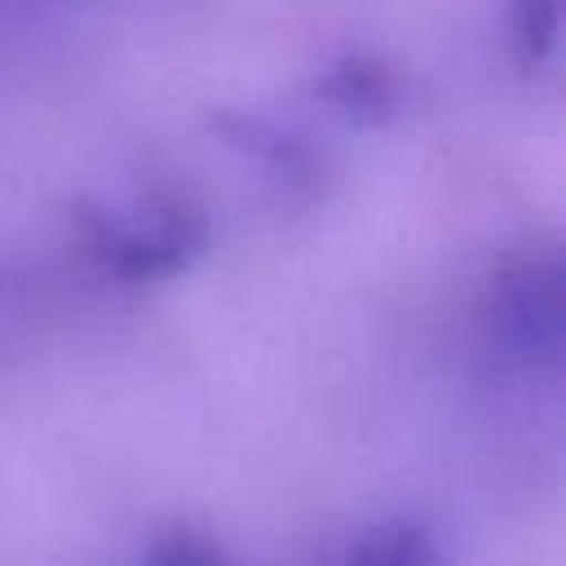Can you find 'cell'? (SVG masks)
<instances>
[{
	"label": "cell",
	"instance_id": "3957f363",
	"mask_svg": "<svg viewBox=\"0 0 566 566\" xmlns=\"http://www.w3.org/2000/svg\"><path fill=\"white\" fill-rule=\"evenodd\" d=\"M146 566H226V562H221V553H217L212 539H203L195 531H168L150 548Z\"/></svg>",
	"mask_w": 566,
	"mask_h": 566
},
{
	"label": "cell",
	"instance_id": "7a4b0ae2",
	"mask_svg": "<svg viewBox=\"0 0 566 566\" xmlns=\"http://www.w3.org/2000/svg\"><path fill=\"white\" fill-rule=\"evenodd\" d=\"M557 0H509V31L526 62L557 49Z\"/></svg>",
	"mask_w": 566,
	"mask_h": 566
},
{
	"label": "cell",
	"instance_id": "6da1fadb",
	"mask_svg": "<svg viewBox=\"0 0 566 566\" xmlns=\"http://www.w3.org/2000/svg\"><path fill=\"white\" fill-rule=\"evenodd\" d=\"M349 566H438V553L416 522H380L354 544Z\"/></svg>",
	"mask_w": 566,
	"mask_h": 566
}]
</instances>
